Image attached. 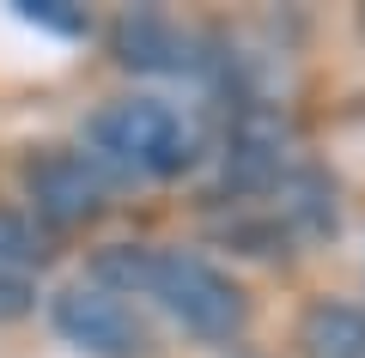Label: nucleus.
I'll return each instance as SVG.
<instances>
[{"label": "nucleus", "instance_id": "obj_1", "mask_svg": "<svg viewBox=\"0 0 365 358\" xmlns=\"http://www.w3.org/2000/svg\"><path fill=\"white\" fill-rule=\"evenodd\" d=\"M98 280L122 298H153L177 328L195 340H237L250 322V298L232 273L189 249H153V243H122L98 256Z\"/></svg>", "mask_w": 365, "mask_h": 358}, {"label": "nucleus", "instance_id": "obj_2", "mask_svg": "<svg viewBox=\"0 0 365 358\" xmlns=\"http://www.w3.org/2000/svg\"><path fill=\"white\" fill-rule=\"evenodd\" d=\"M220 206H225L220 231L244 256H292L299 243H317L323 231H335V189L299 164L280 182H268L256 194H232Z\"/></svg>", "mask_w": 365, "mask_h": 358}, {"label": "nucleus", "instance_id": "obj_3", "mask_svg": "<svg viewBox=\"0 0 365 358\" xmlns=\"http://www.w3.org/2000/svg\"><path fill=\"white\" fill-rule=\"evenodd\" d=\"M86 146H91V164H110L122 177H177L189 158H195V134L170 103L158 98H116L86 122Z\"/></svg>", "mask_w": 365, "mask_h": 358}, {"label": "nucleus", "instance_id": "obj_4", "mask_svg": "<svg viewBox=\"0 0 365 358\" xmlns=\"http://www.w3.org/2000/svg\"><path fill=\"white\" fill-rule=\"evenodd\" d=\"M49 316H55V334L67 346H79L86 358H153V328L104 280H79L67 292H55Z\"/></svg>", "mask_w": 365, "mask_h": 358}, {"label": "nucleus", "instance_id": "obj_5", "mask_svg": "<svg viewBox=\"0 0 365 358\" xmlns=\"http://www.w3.org/2000/svg\"><path fill=\"white\" fill-rule=\"evenodd\" d=\"M25 189H31V206H37L43 225L55 231H73V225H91L104 213V177L86 152H43L25 164Z\"/></svg>", "mask_w": 365, "mask_h": 358}, {"label": "nucleus", "instance_id": "obj_6", "mask_svg": "<svg viewBox=\"0 0 365 358\" xmlns=\"http://www.w3.org/2000/svg\"><path fill=\"white\" fill-rule=\"evenodd\" d=\"M116 55L128 67H158V73H195L201 67V55H195V43L182 37L170 19H122L116 25Z\"/></svg>", "mask_w": 365, "mask_h": 358}, {"label": "nucleus", "instance_id": "obj_7", "mask_svg": "<svg viewBox=\"0 0 365 358\" xmlns=\"http://www.w3.org/2000/svg\"><path fill=\"white\" fill-rule=\"evenodd\" d=\"M304 358H365V310L353 304H311L299 322Z\"/></svg>", "mask_w": 365, "mask_h": 358}, {"label": "nucleus", "instance_id": "obj_8", "mask_svg": "<svg viewBox=\"0 0 365 358\" xmlns=\"http://www.w3.org/2000/svg\"><path fill=\"white\" fill-rule=\"evenodd\" d=\"M37 268H43V243L31 231V219L0 206V273H31L37 280Z\"/></svg>", "mask_w": 365, "mask_h": 358}, {"label": "nucleus", "instance_id": "obj_9", "mask_svg": "<svg viewBox=\"0 0 365 358\" xmlns=\"http://www.w3.org/2000/svg\"><path fill=\"white\" fill-rule=\"evenodd\" d=\"M19 19L49 25V31H86V19H79V13H61V0H31V6H19Z\"/></svg>", "mask_w": 365, "mask_h": 358}, {"label": "nucleus", "instance_id": "obj_10", "mask_svg": "<svg viewBox=\"0 0 365 358\" xmlns=\"http://www.w3.org/2000/svg\"><path fill=\"white\" fill-rule=\"evenodd\" d=\"M31 310V273H0V322Z\"/></svg>", "mask_w": 365, "mask_h": 358}]
</instances>
